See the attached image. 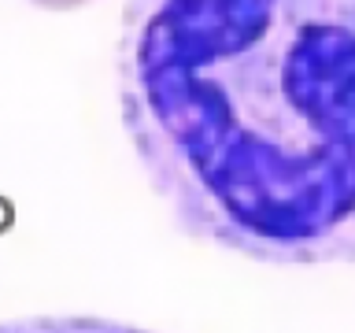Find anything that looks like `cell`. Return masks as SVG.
I'll return each mask as SVG.
<instances>
[{
    "instance_id": "1",
    "label": "cell",
    "mask_w": 355,
    "mask_h": 333,
    "mask_svg": "<svg viewBox=\"0 0 355 333\" xmlns=\"http://www.w3.org/2000/svg\"><path fill=\"white\" fill-rule=\"evenodd\" d=\"M115 85L144 178L193 241L355 263V0H133Z\"/></svg>"
},
{
    "instance_id": "2",
    "label": "cell",
    "mask_w": 355,
    "mask_h": 333,
    "mask_svg": "<svg viewBox=\"0 0 355 333\" xmlns=\"http://www.w3.org/2000/svg\"><path fill=\"white\" fill-rule=\"evenodd\" d=\"M0 333H148L130 322L89 318V315H37V318H11L0 322Z\"/></svg>"
}]
</instances>
